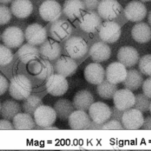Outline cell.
I'll list each match as a JSON object with an SVG mask.
<instances>
[{"label": "cell", "mask_w": 151, "mask_h": 151, "mask_svg": "<svg viewBox=\"0 0 151 151\" xmlns=\"http://www.w3.org/2000/svg\"><path fill=\"white\" fill-rule=\"evenodd\" d=\"M88 114L92 121L103 124L110 119L111 110L106 103L97 101L91 105L88 109Z\"/></svg>", "instance_id": "ba28073f"}, {"label": "cell", "mask_w": 151, "mask_h": 151, "mask_svg": "<svg viewBox=\"0 0 151 151\" xmlns=\"http://www.w3.org/2000/svg\"><path fill=\"white\" fill-rule=\"evenodd\" d=\"M31 91L32 84L27 77L17 74L11 79L9 84V93L12 98L18 100H25Z\"/></svg>", "instance_id": "6da1fadb"}, {"label": "cell", "mask_w": 151, "mask_h": 151, "mask_svg": "<svg viewBox=\"0 0 151 151\" xmlns=\"http://www.w3.org/2000/svg\"><path fill=\"white\" fill-rule=\"evenodd\" d=\"M147 20H148V22L150 24V25H151V10L150 11L149 14H148V17H147Z\"/></svg>", "instance_id": "f907efd6"}, {"label": "cell", "mask_w": 151, "mask_h": 151, "mask_svg": "<svg viewBox=\"0 0 151 151\" xmlns=\"http://www.w3.org/2000/svg\"><path fill=\"white\" fill-rule=\"evenodd\" d=\"M142 2H149V1H151V0H140Z\"/></svg>", "instance_id": "816d5d0a"}, {"label": "cell", "mask_w": 151, "mask_h": 151, "mask_svg": "<svg viewBox=\"0 0 151 151\" xmlns=\"http://www.w3.org/2000/svg\"><path fill=\"white\" fill-rule=\"evenodd\" d=\"M54 68L57 74L66 77L71 76L76 72L77 68V64L74 59L71 57L61 56L56 61Z\"/></svg>", "instance_id": "ffe728a7"}, {"label": "cell", "mask_w": 151, "mask_h": 151, "mask_svg": "<svg viewBox=\"0 0 151 151\" xmlns=\"http://www.w3.org/2000/svg\"><path fill=\"white\" fill-rule=\"evenodd\" d=\"M143 81L141 72L136 69H130L127 71L126 77L122 83L126 88L135 91L142 86Z\"/></svg>", "instance_id": "4316f807"}, {"label": "cell", "mask_w": 151, "mask_h": 151, "mask_svg": "<svg viewBox=\"0 0 151 151\" xmlns=\"http://www.w3.org/2000/svg\"><path fill=\"white\" fill-rule=\"evenodd\" d=\"M133 38L139 43H146L151 40V27L145 22H139L132 29Z\"/></svg>", "instance_id": "484cf974"}, {"label": "cell", "mask_w": 151, "mask_h": 151, "mask_svg": "<svg viewBox=\"0 0 151 151\" xmlns=\"http://www.w3.org/2000/svg\"><path fill=\"white\" fill-rule=\"evenodd\" d=\"M85 8L88 11H93L97 8L99 5L98 0H83Z\"/></svg>", "instance_id": "ee69618b"}, {"label": "cell", "mask_w": 151, "mask_h": 151, "mask_svg": "<svg viewBox=\"0 0 151 151\" xmlns=\"http://www.w3.org/2000/svg\"><path fill=\"white\" fill-rule=\"evenodd\" d=\"M24 35L28 43L33 45L42 44L47 37L45 28L37 23L28 25L25 31Z\"/></svg>", "instance_id": "9c48e42d"}, {"label": "cell", "mask_w": 151, "mask_h": 151, "mask_svg": "<svg viewBox=\"0 0 151 151\" xmlns=\"http://www.w3.org/2000/svg\"><path fill=\"white\" fill-rule=\"evenodd\" d=\"M143 121L144 117L142 112L133 108L124 111L121 123L126 129L137 130L141 128Z\"/></svg>", "instance_id": "30bf717a"}, {"label": "cell", "mask_w": 151, "mask_h": 151, "mask_svg": "<svg viewBox=\"0 0 151 151\" xmlns=\"http://www.w3.org/2000/svg\"><path fill=\"white\" fill-rule=\"evenodd\" d=\"M9 87L8 81L2 75L0 74V96L4 94Z\"/></svg>", "instance_id": "7bdbcfd3"}, {"label": "cell", "mask_w": 151, "mask_h": 151, "mask_svg": "<svg viewBox=\"0 0 151 151\" xmlns=\"http://www.w3.org/2000/svg\"><path fill=\"white\" fill-rule=\"evenodd\" d=\"M85 6L81 0H65L63 7V12L65 16L70 19L79 18Z\"/></svg>", "instance_id": "603a6c76"}, {"label": "cell", "mask_w": 151, "mask_h": 151, "mask_svg": "<svg viewBox=\"0 0 151 151\" xmlns=\"http://www.w3.org/2000/svg\"><path fill=\"white\" fill-rule=\"evenodd\" d=\"M13 59V54L11 49L6 45H0V66L10 63Z\"/></svg>", "instance_id": "8d00e7d4"}, {"label": "cell", "mask_w": 151, "mask_h": 151, "mask_svg": "<svg viewBox=\"0 0 151 151\" xmlns=\"http://www.w3.org/2000/svg\"><path fill=\"white\" fill-rule=\"evenodd\" d=\"M113 102L116 108L124 111L133 107L135 96L129 89L117 90L113 96Z\"/></svg>", "instance_id": "4fadbf2b"}, {"label": "cell", "mask_w": 151, "mask_h": 151, "mask_svg": "<svg viewBox=\"0 0 151 151\" xmlns=\"http://www.w3.org/2000/svg\"><path fill=\"white\" fill-rule=\"evenodd\" d=\"M42 129H47V130H50V129H52V130H58V129L57 127H51V126H48V127H44V128H42Z\"/></svg>", "instance_id": "681fc988"}, {"label": "cell", "mask_w": 151, "mask_h": 151, "mask_svg": "<svg viewBox=\"0 0 151 151\" xmlns=\"http://www.w3.org/2000/svg\"><path fill=\"white\" fill-rule=\"evenodd\" d=\"M40 52L43 58L49 61H54L60 56L61 48L57 42L48 39L41 44Z\"/></svg>", "instance_id": "44dd1931"}, {"label": "cell", "mask_w": 151, "mask_h": 151, "mask_svg": "<svg viewBox=\"0 0 151 151\" xmlns=\"http://www.w3.org/2000/svg\"><path fill=\"white\" fill-rule=\"evenodd\" d=\"M89 115L83 110L74 111L68 117V124L74 130H85L88 129L91 124Z\"/></svg>", "instance_id": "ac0fdd59"}, {"label": "cell", "mask_w": 151, "mask_h": 151, "mask_svg": "<svg viewBox=\"0 0 151 151\" xmlns=\"http://www.w3.org/2000/svg\"><path fill=\"white\" fill-rule=\"evenodd\" d=\"M41 68H42L41 62L40 61H36L35 60L30 61L28 66V71L31 73L36 75V76L40 73L41 71Z\"/></svg>", "instance_id": "ab89813d"}, {"label": "cell", "mask_w": 151, "mask_h": 151, "mask_svg": "<svg viewBox=\"0 0 151 151\" xmlns=\"http://www.w3.org/2000/svg\"><path fill=\"white\" fill-rule=\"evenodd\" d=\"M74 107L70 100L65 99H60L55 101L54 109L57 116L61 120H67L74 111Z\"/></svg>", "instance_id": "f1b7e54d"}, {"label": "cell", "mask_w": 151, "mask_h": 151, "mask_svg": "<svg viewBox=\"0 0 151 151\" xmlns=\"http://www.w3.org/2000/svg\"><path fill=\"white\" fill-rule=\"evenodd\" d=\"M34 118L35 124L44 128L50 126L55 123L57 114L54 108L49 106L41 105L35 111Z\"/></svg>", "instance_id": "277c9868"}, {"label": "cell", "mask_w": 151, "mask_h": 151, "mask_svg": "<svg viewBox=\"0 0 151 151\" xmlns=\"http://www.w3.org/2000/svg\"><path fill=\"white\" fill-rule=\"evenodd\" d=\"M13 1L14 0H0V3L3 4H7Z\"/></svg>", "instance_id": "c3c4849f"}, {"label": "cell", "mask_w": 151, "mask_h": 151, "mask_svg": "<svg viewBox=\"0 0 151 151\" xmlns=\"http://www.w3.org/2000/svg\"><path fill=\"white\" fill-rule=\"evenodd\" d=\"M72 26L65 19H57L51 24L49 32L51 38L62 41L68 38L72 32Z\"/></svg>", "instance_id": "7c38bea8"}, {"label": "cell", "mask_w": 151, "mask_h": 151, "mask_svg": "<svg viewBox=\"0 0 151 151\" xmlns=\"http://www.w3.org/2000/svg\"><path fill=\"white\" fill-rule=\"evenodd\" d=\"M142 90L143 93L148 97L151 99V76L143 81L142 84Z\"/></svg>", "instance_id": "60d3db41"}, {"label": "cell", "mask_w": 151, "mask_h": 151, "mask_svg": "<svg viewBox=\"0 0 151 151\" xmlns=\"http://www.w3.org/2000/svg\"><path fill=\"white\" fill-rule=\"evenodd\" d=\"M42 105L41 99L34 95H29L26 98L22 103V109L25 113L33 115L37 109Z\"/></svg>", "instance_id": "d6a6232c"}, {"label": "cell", "mask_w": 151, "mask_h": 151, "mask_svg": "<svg viewBox=\"0 0 151 151\" xmlns=\"http://www.w3.org/2000/svg\"><path fill=\"white\" fill-rule=\"evenodd\" d=\"M101 19L99 15L93 11H87L80 19V28L86 32H94L100 27Z\"/></svg>", "instance_id": "d6986e66"}, {"label": "cell", "mask_w": 151, "mask_h": 151, "mask_svg": "<svg viewBox=\"0 0 151 151\" xmlns=\"http://www.w3.org/2000/svg\"><path fill=\"white\" fill-rule=\"evenodd\" d=\"M33 9L29 0H14L11 5L12 14L18 18H25L30 15Z\"/></svg>", "instance_id": "d4e9b609"}, {"label": "cell", "mask_w": 151, "mask_h": 151, "mask_svg": "<svg viewBox=\"0 0 151 151\" xmlns=\"http://www.w3.org/2000/svg\"><path fill=\"white\" fill-rule=\"evenodd\" d=\"M21 111V106L18 103L14 100H7L4 101L0 110L1 116L7 120H12Z\"/></svg>", "instance_id": "f546056e"}, {"label": "cell", "mask_w": 151, "mask_h": 151, "mask_svg": "<svg viewBox=\"0 0 151 151\" xmlns=\"http://www.w3.org/2000/svg\"><path fill=\"white\" fill-rule=\"evenodd\" d=\"M84 75L86 80L90 83L98 85L101 83L105 77V70L99 63H90L84 69Z\"/></svg>", "instance_id": "2e32d148"}, {"label": "cell", "mask_w": 151, "mask_h": 151, "mask_svg": "<svg viewBox=\"0 0 151 151\" xmlns=\"http://www.w3.org/2000/svg\"><path fill=\"white\" fill-rule=\"evenodd\" d=\"M14 126L12 123L7 119H1L0 120V129H14Z\"/></svg>", "instance_id": "f6af8a7d"}, {"label": "cell", "mask_w": 151, "mask_h": 151, "mask_svg": "<svg viewBox=\"0 0 151 151\" xmlns=\"http://www.w3.org/2000/svg\"><path fill=\"white\" fill-rule=\"evenodd\" d=\"M39 13L44 21L52 22L61 16V6L55 0H46L40 5Z\"/></svg>", "instance_id": "8992f818"}, {"label": "cell", "mask_w": 151, "mask_h": 151, "mask_svg": "<svg viewBox=\"0 0 151 151\" xmlns=\"http://www.w3.org/2000/svg\"><path fill=\"white\" fill-rule=\"evenodd\" d=\"M150 103V98L144 93H139L135 96V102L133 107L140 110L142 113L146 112L149 110Z\"/></svg>", "instance_id": "836d02e7"}, {"label": "cell", "mask_w": 151, "mask_h": 151, "mask_svg": "<svg viewBox=\"0 0 151 151\" xmlns=\"http://www.w3.org/2000/svg\"><path fill=\"white\" fill-rule=\"evenodd\" d=\"M102 125L103 124H98V123H96L94 122L93 121H92L91 122V124H90L88 129H101Z\"/></svg>", "instance_id": "7dc6e473"}, {"label": "cell", "mask_w": 151, "mask_h": 151, "mask_svg": "<svg viewBox=\"0 0 151 151\" xmlns=\"http://www.w3.org/2000/svg\"><path fill=\"white\" fill-rule=\"evenodd\" d=\"M4 45L11 48L20 47L25 40V35L19 27L12 26L6 28L1 35Z\"/></svg>", "instance_id": "5b68a950"}, {"label": "cell", "mask_w": 151, "mask_h": 151, "mask_svg": "<svg viewBox=\"0 0 151 151\" xmlns=\"http://www.w3.org/2000/svg\"><path fill=\"white\" fill-rule=\"evenodd\" d=\"M117 58L119 62L123 64L126 67L130 68L139 61V55L134 47L124 46L119 50Z\"/></svg>", "instance_id": "e0dca14e"}, {"label": "cell", "mask_w": 151, "mask_h": 151, "mask_svg": "<svg viewBox=\"0 0 151 151\" xmlns=\"http://www.w3.org/2000/svg\"><path fill=\"white\" fill-rule=\"evenodd\" d=\"M111 110V116L110 119L117 120L121 122L122 116L123 114L124 111H122L117 108H116L114 106L110 107Z\"/></svg>", "instance_id": "b9f144b4"}, {"label": "cell", "mask_w": 151, "mask_h": 151, "mask_svg": "<svg viewBox=\"0 0 151 151\" xmlns=\"http://www.w3.org/2000/svg\"><path fill=\"white\" fill-rule=\"evenodd\" d=\"M1 103H0V110H1Z\"/></svg>", "instance_id": "db71d44e"}, {"label": "cell", "mask_w": 151, "mask_h": 151, "mask_svg": "<svg viewBox=\"0 0 151 151\" xmlns=\"http://www.w3.org/2000/svg\"><path fill=\"white\" fill-rule=\"evenodd\" d=\"M12 124L15 129H33L35 128V122L31 115L27 113H19L12 119Z\"/></svg>", "instance_id": "4dcf8cb0"}, {"label": "cell", "mask_w": 151, "mask_h": 151, "mask_svg": "<svg viewBox=\"0 0 151 151\" xmlns=\"http://www.w3.org/2000/svg\"><path fill=\"white\" fill-rule=\"evenodd\" d=\"M127 75L126 67L120 62L110 63L106 68L105 76L111 83L117 84L123 82Z\"/></svg>", "instance_id": "9a60e30c"}, {"label": "cell", "mask_w": 151, "mask_h": 151, "mask_svg": "<svg viewBox=\"0 0 151 151\" xmlns=\"http://www.w3.org/2000/svg\"><path fill=\"white\" fill-rule=\"evenodd\" d=\"M124 14L129 21L139 22L145 18L147 14V9L142 2L133 1L128 3L125 6Z\"/></svg>", "instance_id": "5bb4252c"}, {"label": "cell", "mask_w": 151, "mask_h": 151, "mask_svg": "<svg viewBox=\"0 0 151 151\" xmlns=\"http://www.w3.org/2000/svg\"><path fill=\"white\" fill-rule=\"evenodd\" d=\"M42 63V68L40 73L37 76L40 80H47L52 74H54V68L49 60L43 58L40 60Z\"/></svg>", "instance_id": "e575fe53"}, {"label": "cell", "mask_w": 151, "mask_h": 151, "mask_svg": "<svg viewBox=\"0 0 151 151\" xmlns=\"http://www.w3.org/2000/svg\"><path fill=\"white\" fill-rule=\"evenodd\" d=\"M45 88L52 96H60L67 91L68 84L65 77L57 73L53 74L47 80Z\"/></svg>", "instance_id": "3957f363"}, {"label": "cell", "mask_w": 151, "mask_h": 151, "mask_svg": "<svg viewBox=\"0 0 151 151\" xmlns=\"http://www.w3.org/2000/svg\"><path fill=\"white\" fill-rule=\"evenodd\" d=\"M89 54L93 61L99 63L105 61L110 58L111 50L104 42H97L91 46Z\"/></svg>", "instance_id": "7402d4cb"}, {"label": "cell", "mask_w": 151, "mask_h": 151, "mask_svg": "<svg viewBox=\"0 0 151 151\" xmlns=\"http://www.w3.org/2000/svg\"><path fill=\"white\" fill-rule=\"evenodd\" d=\"M99 16L104 19L111 20L121 12V6L116 0H101L97 6Z\"/></svg>", "instance_id": "8fae6325"}, {"label": "cell", "mask_w": 151, "mask_h": 151, "mask_svg": "<svg viewBox=\"0 0 151 151\" xmlns=\"http://www.w3.org/2000/svg\"><path fill=\"white\" fill-rule=\"evenodd\" d=\"M117 90V87L115 84L111 83L107 79L104 80L99 84L97 87L98 94L103 99L109 100L113 98V96Z\"/></svg>", "instance_id": "1f68e13d"}, {"label": "cell", "mask_w": 151, "mask_h": 151, "mask_svg": "<svg viewBox=\"0 0 151 151\" xmlns=\"http://www.w3.org/2000/svg\"><path fill=\"white\" fill-rule=\"evenodd\" d=\"M40 54V50L35 45H31L29 43L23 45L18 50V58L24 64L29 63L32 60L39 58Z\"/></svg>", "instance_id": "83f0119b"}, {"label": "cell", "mask_w": 151, "mask_h": 151, "mask_svg": "<svg viewBox=\"0 0 151 151\" xmlns=\"http://www.w3.org/2000/svg\"><path fill=\"white\" fill-rule=\"evenodd\" d=\"M124 127L122 123L117 120L111 119L109 121H107L103 124L101 129H120L122 130Z\"/></svg>", "instance_id": "f35d334b"}, {"label": "cell", "mask_w": 151, "mask_h": 151, "mask_svg": "<svg viewBox=\"0 0 151 151\" xmlns=\"http://www.w3.org/2000/svg\"><path fill=\"white\" fill-rule=\"evenodd\" d=\"M139 68L141 73L151 76V54L144 55L140 58Z\"/></svg>", "instance_id": "d590c367"}, {"label": "cell", "mask_w": 151, "mask_h": 151, "mask_svg": "<svg viewBox=\"0 0 151 151\" xmlns=\"http://www.w3.org/2000/svg\"><path fill=\"white\" fill-rule=\"evenodd\" d=\"M93 101L92 94L88 90H82L75 94L73 99V104L76 109L86 111L88 110Z\"/></svg>", "instance_id": "cb8c5ba5"}, {"label": "cell", "mask_w": 151, "mask_h": 151, "mask_svg": "<svg viewBox=\"0 0 151 151\" xmlns=\"http://www.w3.org/2000/svg\"><path fill=\"white\" fill-rule=\"evenodd\" d=\"M99 35L103 42L114 43L119 40L121 35V27L116 22L105 21L100 27Z\"/></svg>", "instance_id": "52a82bcc"}, {"label": "cell", "mask_w": 151, "mask_h": 151, "mask_svg": "<svg viewBox=\"0 0 151 151\" xmlns=\"http://www.w3.org/2000/svg\"><path fill=\"white\" fill-rule=\"evenodd\" d=\"M142 129L145 130H151V116H147L144 119L143 124L141 127Z\"/></svg>", "instance_id": "bcb514c9"}, {"label": "cell", "mask_w": 151, "mask_h": 151, "mask_svg": "<svg viewBox=\"0 0 151 151\" xmlns=\"http://www.w3.org/2000/svg\"><path fill=\"white\" fill-rule=\"evenodd\" d=\"M0 40H1V34H0Z\"/></svg>", "instance_id": "11a10c76"}, {"label": "cell", "mask_w": 151, "mask_h": 151, "mask_svg": "<svg viewBox=\"0 0 151 151\" xmlns=\"http://www.w3.org/2000/svg\"><path fill=\"white\" fill-rule=\"evenodd\" d=\"M11 19V11L4 5H0V25L8 24Z\"/></svg>", "instance_id": "74e56055"}, {"label": "cell", "mask_w": 151, "mask_h": 151, "mask_svg": "<svg viewBox=\"0 0 151 151\" xmlns=\"http://www.w3.org/2000/svg\"><path fill=\"white\" fill-rule=\"evenodd\" d=\"M65 50L68 55L74 60L83 57L88 51V45L81 37L74 36L69 38L65 42Z\"/></svg>", "instance_id": "7a4b0ae2"}, {"label": "cell", "mask_w": 151, "mask_h": 151, "mask_svg": "<svg viewBox=\"0 0 151 151\" xmlns=\"http://www.w3.org/2000/svg\"><path fill=\"white\" fill-rule=\"evenodd\" d=\"M149 110H150V112L151 113V103H150V107H149Z\"/></svg>", "instance_id": "f5cc1de1"}]
</instances>
